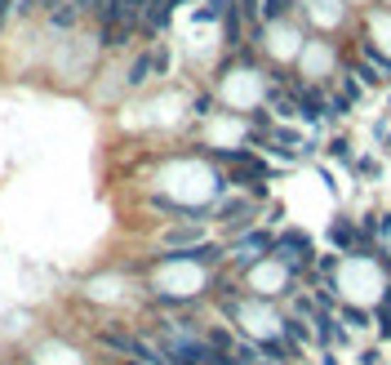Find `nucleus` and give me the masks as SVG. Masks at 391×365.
<instances>
[{"label":"nucleus","mask_w":391,"mask_h":365,"mask_svg":"<svg viewBox=\"0 0 391 365\" xmlns=\"http://www.w3.org/2000/svg\"><path fill=\"white\" fill-rule=\"evenodd\" d=\"M271 245H276V236H271L267 227H253V231H241V236L227 245V254L241 263V268H253V263L271 258Z\"/></svg>","instance_id":"f257e3e1"},{"label":"nucleus","mask_w":391,"mask_h":365,"mask_svg":"<svg viewBox=\"0 0 391 365\" xmlns=\"http://www.w3.org/2000/svg\"><path fill=\"white\" fill-rule=\"evenodd\" d=\"M174 0H147V9H143V18H138V36H160V31L174 23Z\"/></svg>","instance_id":"f03ea898"},{"label":"nucleus","mask_w":391,"mask_h":365,"mask_svg":"<svg viewBox=\"0 0 391 365\" xmlns=\"http://www.w3.org/2000/svg\"><path fill=\"white\" fill-rule=\"evenodd\" d=\"M294 103H298V116H307V121H325V116H334L329 111V98L320 94V89H294Z\"/></svg>","instance_id":"7ed1b4c3"},{"label":"nucleus","mask_w":391,"mask_h":365,"mask_svg":"<svg viewBox=\"0 0 391 365\" xmlns=\"http://www.w3.org/2000/svg\"><path fill=\"white\" fill-rule=\"evenodd\" d=\"M133 36H138V27H129V23H111V27H98V45H103V49H125Z\"/></svg>","instance_id":"20e7f679"},{"label":"nucleus","mask_w":391,"mask_h":365,"mask_svg":"<svg viewBox=\"0 0 391 365\" xmlns=\"http://www.w3.org/2000/svg\"><path fill=\"white\" fill-rule=\"evenodd\" d=\"M151 76H156V58H151V49H143V54L129 62V76H125V80H129L133 89H138V85H147Z\"/></svg>","instance_id":"39448f33"},{"label":"nucleus","mask_w":391,"mask_h":365,"mask_svg":"<svg viewBox=\"0 0 391 365\" xmlns=\"http://www.w3.org/2000/svg\"><path fill=\"white\" fill-rule=\"evenodd\" d=\"M316 339H320V343H329V347H334V343H343V325H338L325 307L316 312Z\"/></svg>","instance_id":"423d86ee"},{"label":"nucleus","mask_w":391,"mask_h":365,"mask_svg":"<svg viewBox=\"0 0 391 365\" xmlns=\"http://www.w3.org/2000/svg\"><path fill=\"white\" fill-rule=\"evenodd\" d=\"M356 241H360V231H356L347 219H338L329 227V245H338V250H356Z\"/></svg>","instance_id":"0eeeda50"},{"label":"nucleus","mask_w":391,"mask_h":365,"mask_svg":"<svg viewBox=\"0 0 391 365\" xmlns=\"http://www.w3.org/2000/svg\"><path fill=\"white\" fill-rule=\"evenodd\" d=\"M45 23H49V27H54V31H72V27L80 23V13L72 9V0H67V5H62V9H49V13H45Z\"/></svg>","instance_id":"6e6552de"},{"label":"nucleus","mask_w":391,"mask_h":365,"mask_svg":"<svg viewBox=\"0 0 391 365\" xmlns=\"http://www.w3.org/2000/svg\"><path fill=\"white\" fill-rule=\"evenodd\" d=\"M258 352H263V356H271V361H294V356H298V343L267 339V343H258Z\"/></svg>","instance_id":"1a4fd4ad"},{"label":"nucleus","mask_w":391,"mask_h":365,"mask_svg":"<svg viewBox=\"0 0 391 365\" xmlns=\"http://www.w3.org/2000/svg\"><path fill=\"white\" fill-rule=\"evenodd\" d=\"M218 219L245 223V219H253V205H249V201H223V205H218Z\"/></svg>","instance_id":"9d476101"},{"label":"nucleus","mask_w":391,"mask_h":365,"mask_svg":"<svg viewBox=\"0 0 391 365\" xmlns=\"http://www.w3.org/2000/svg\"><path fill=\"white\" fill-rule=\"evenodd\" d=\"M165 245H182V250H192V245H200V227H174V231H165Z\"/></svg>","instance_id":"9b49d317"},{"label":"nucleus","mask_w":391,"mask_h":365,"mask_svg":"<svg viewBox=\"0 0 391 365\" xmlns=\"http://www.w3.org/2000/svg\"><path fill=\"white\" fill-rule=\"evenodd\" d=\"M227 5H231V0H205V5L196 9V23H214V18H223Z\"/></svg>","instance_id":"f8f14e48"},{"label":"nucleus","mask_w":391,"mask_h":365,"mask_svg":"<svg viewBox=\"0 0 391 365\" xmlns=\"http://www.w3.org/2000/svg\"><path fill=\"white\" fill-rule=\"evenodd\" d=\"M13 18H23V23H31V18H45V0H18Z\"/></svg>","instance_id":"ddd939ff"},{"label":"nucleus","mask_w":391,"mask_h":365,"mask_svg":"<svg viewBox=\"0 0 391 365\" xmlns=\"http://www.w3.org/2000/svg\"><path fill=\"white\" fill-rule=\"evenodd\" d=\"M378 329H382V339H391V294L382 298V307H378Z\"/></svg>","instance_id":"4468645a"},{"label":"nucleus","mask_w":391,"mask_h":365,"mask_svg":"<svg viewBox=\"0 0 391 365\" xmlns=\"http://www.w3.org/2000/svg\"><path fill=\"white\" fill-rule=\"evenodd\" d=\"M285 339H294V343H307V325H302V321H285Z\"/></svg>","instance_id":"2eb2a0df"},{"label":"nucleus","mask_w":391,"mask_h":365,"mask_svg":"<svg viewBox=\"0 0 391 365\" xmlns=\"http://www.w3.org/2000/svg\"><path fill=\"white\" fill-rule=\"evenodd\" d=\"M343 321H347V325H356V329H365V325H369V312H360V307H347V312H343Z\"/></svg>","instance_id":"dca6fc26"},{"label":"nucleus","mask_w":391,"mask_h":365,"mask_svg":"<svg viewBox=\"0 0 391 365\" xmlns=\"http://www.w3.org/2000/svg\"><path fill=\"white\" fill-rule=\"evenodd\" d=\"M316 268H320V276H334V272H338V254H325V258H316Z\"/></svg>","instance_id":"f3484780"},{"label":"nucleus","mask_w":391,"mask_h":365,"mask_svg":"<svg viewBox=\"0 0 391 365\" xmlns=\"http://www.w3.org/2000/svg\"><path fill=\"white\" fill-rule=\"evenodd\" d=\"M72 9L80 13V18H89V13L98 9V0H72Z\"/></svg>","instance_id":"a211bd4d"},{"label":"nucleus","mask_w":391,"mask_h":365,"mask_svg":"<svg viewBox=\"0 0 391 365\" xmlns=\"http://www.w3.org/2000/svg\"><path fill=\"white\" fill-rule=\"evenodd\" d=\"M13 9H18V0H0V27L13 18Z\"/></svg>","instance_id":"6ab92c4d"},{"label":"nucleus","mask_w":391,"mask_h":365,"mask_svg":"<svg viewBox=\"0 0 391 365\" xmlns=\"http://www.w3.org/2000/svg\"><path fill=\"white\" fill-rule=\"evenodd\" d=\"M209 107H214V98L200 94V98H196V116H209Z\"/></svg>","instance_id":"aec40b11"},{"label":"nucleus","mask_w":391,"mask_h":365,"mask_svg":"<svg viewBox=\"0 0 391 365\" xmlns=\"http://www.w3.org/2000/svg\"><path fill=\"white\" fill-rule=\"evenodd\" d=\"M258 365H276V361H258Z\"/></svg>","instance_id":"412c9836"}]
</instances>
